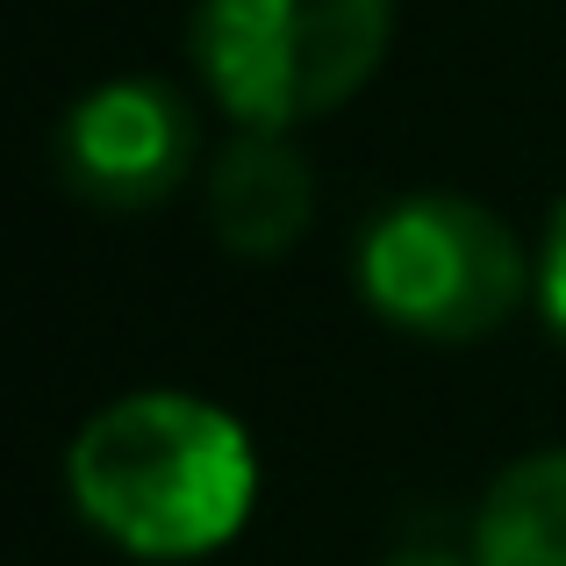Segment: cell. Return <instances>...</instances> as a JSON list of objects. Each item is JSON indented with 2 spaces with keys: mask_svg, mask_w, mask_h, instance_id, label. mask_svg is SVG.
<instances>
[{
  "mask_svg": "<svg viewBox=\"0 0 566 566\" xmlns=\"http://www.w3.org/2000/svg\"><path fill=\"white\" fill-rule=\"evenodd\" d=\"M65 488L108 545L137 559H201L244 531L259 459L230 409L180 387L123 395L65 452Z\"/></svg>",
  "mask_w": 566,
  "mask_h": 566,
  "instance_id": "1",
  "label": "cell"
},
{
  "mask_svg": "<svg viewBox=\"0 0 566 566\" xmlns=\"http://www.w3.org/2000/svg\"><path fill=\"white\" fill-rule=\"evenodd\" d=\"M395 0H201L193 72L244 129H294L345 108L380 72Z\"/></svg>",
  "mask_w": 566,
  "mask_h": 566,
  "instance_id": "2",
  "label": "cell"
},
{
  "mask_svg": "<svg viewBox=\"0 0 566 566\" xmlns=\"http://www.w3.org/2000/svg\"><path fill=\"white\" fill-rule=\"evenodd\" d=\"M359 287L395 331L430 345H473L516 316L531 265L516 230L467 193H409L359 237Z\"/></svg>",
  "mask_w": 566,
  "mask_h": 566,
  "instance_id": "3",
  "label": "cell"
},
{
  "mask_svg": "<svg viewBox=\"0 0 566 566\" xmlns=\"http://www.w3.org/2000/svg\"><path fill=\"white\" fill-rule=\"evenodd\" d=\"M57 180L101 216H151L193 172V115L158 80H108L65 108L51 137Z\"/></svg>",
  "mask_w": 566,
  "mask_h": 566,
  "instance_id": "4",
  "label": "cell"
},
{
  "mask_svg": "<svg viewBox=\"0 0 566 566\" xmlns=\"http://www.w3.org/2000/svg\"><path fill=\"white\" fill-rule=\"evenodd\" d=\"M316 216V180L287 129H244L208 166V230L237 259H280Z\"/></svg>",
  "mask_w": 566,
  "mask_h": 566,
  "instance_id": "5",
  "label": "cell"
},
{
  "mask_svg": "<svg viewBox=\"0 0 566 566\" xmlns=\"http://www.w3.org/2000/svg\"><path fill=\"white\" fill-rule=\"evenodd\" d=\"M473 566H566V444L495 473L473 510Z\"/></svg>",
  "mask_w": 566,
  "mask_h": 566,
  "instance_id": "6",
  "label": "cell"
},
{
  "mask_svg": "<svg viewBox=\"0 0 566 566\" xmlns=\"http://www.w3.org/2000/svg\"><path fill=\"white\" fill-rule=\"evenodd\" d=\"M538 302L545 323L566 337V201L553 208V230H545V259H538Z\"/></svg>",
  "mask_w": 566,
  "mask_h": 566,
  "instance_id": "7",
  "label": "cell"
},
{
  "mask_svg": "<svg viewBox=\"0 0 566 566\" xmlns=\"http://www.w3.org/2000/svg\"><path fill=\"white\" fill-rule=\"evenodd\" d=\"M387 566H473V553L467 559H452V553H395Z\"/></svg>",
  "mask_w": 566,
  "mask_h": 566,
  "instance_id": "8",
  "label": "cell"
}]
</instances>
